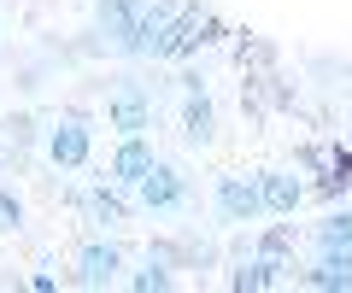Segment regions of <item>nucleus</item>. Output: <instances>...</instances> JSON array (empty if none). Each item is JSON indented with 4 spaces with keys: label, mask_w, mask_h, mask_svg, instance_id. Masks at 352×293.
Segmentation results:
<instances>
[{
    "label": "nucleus",
    "mask_w": 352,
    "mask_h": 293,
    "mask_svg": "<svg viewBox=\"0 0 352 293\" xmlns=\"http://www.w3.org/2000/svg\"><path fill=\"white\" fill-rule=\"evenodd\" d=\"M176 6L182 0H100L94 6V18H100V30L112 36V47L135 53V59H159V41H164V24L176 18Z\"/></svg>",
    "instance_id": "1"
},
{
    "label": "nucleus",
    "mask_w": 352,
    "mask_h": 293,
    "mask_svg": "<svg viewBox=\"0 0 352 293\" xmlns=\"http://www.w3.org/2000/svg\"><path fill=\"white\" fill-rule=\"evenodd\" d=\"M217 30V18L206 6H176V18L164 24V41H159V59H188L194 47H206Z\"/></svg>",
    "instance_id": "2"
},
{
    "label": "nucleus",
    "mask_w": 352,
    "mask_h": 293,
    "mask_svg": "<svg viewBox=\"0 0 352 293\" xmlns=\"http://www.w3.org/2000/svg\"><path fill=\"white\" fill-rule=\"evenodd\" d=\"M88 147H94V135H88V117H76V112H65L59 124H53V135H47V159L59 170H82Z\"/></svg>",
    "instance_id": "3"
},
{
    "label": "nucleus",
    "mask_w": 352,
    "mask_h": 293,
    "mask_svg": "<svg viewBox=\"0 0 352 293\" xmlns=\"http://www.w3.org/2000/svg\"><path fill=\"white\" fill-rule=\"evenodd\" d=\"M135 200L147 205V211H176V205L188 200V182H182V170H176V165H164V159H159V165L135 182Z\"/></svg>",
    "instance_id": "4"
},
{
    "label": "nucleus",
    "mask_w": 352,
    "mask_h": 293,
    "mask_svg": "<svg viewBox=\"0 0 352 293\" xmlns=\"http://www.w3.org/2000/svg\"><path fill=\"white\" fill-rule=\"evenodd\" d=\"M258 211H264L258 182H247V176H217V217H223V223H247V217H258Z\"/></svg>",
    "instance_id": "5"
},
{
    "label": "nucleus",
    "mask_w": 352,
    "mask_h": 293,
    "mask_svg": "<svg viewBox=\"0 0 352 293\" xmlns=\"http://www.w3.org/2000/svg\"><path fill=\"white\" fill-rule=\"evenodd\" d=\"M147 124H153V100L135 82H124V89L112 94V129L118 135H147Z\"/></svg>",
    "instance_id": "6"
},
{
    "label": "nucleus",
    "mask_w": 352,
    "mask_h": 293,
    "mask_svg": "<svg viewBox=\"0 0 352 293\" xmlns=\"http://www.w3.org/2000/svg\"><path fill=\"white\" fill-rule=\"evenodd\" d=\"M258 194H264V211H270V217H294V211H300V200H305V182H294L288 170H264Z\"/></svg>",
    "instance_id": "7"
},
{
    "label": "nucleus",
    "mask_w": 352,
    "mask_h": 293,
    "mask_svg": "<svg viewBox=\"0 0 352 293\" xmlns=\"http://www.w3.org/2000/svg\"><path fill=\"white\" fill-rule=\"evenodd\" d=\"M153 165H159V159H153L147 141H141V135H124V147L112 153V182H118V188H135Z\"/></svg>",
    "instance_id": "8"
},
{
    "label": "nucleus",
    "mask_w": 352,
    "mask_h": 293,
    "mask_svg": "<svg viewBox=\"0 0 352 293\" xmlns=\"http://www.w3.org/2000/svg\"><path fill=\"white\" fill-rule=\"evenodd\" d=\"M305 281L311 288H352V253H340V246H317V264L305 270Z\"/></svg>",
    "instance_id": "9"
},
{
    "label": "nucleus",
    "mask_w": 352,
    "mask_h": 293,
    "mask_svg": "<svg viewBox=\"0 0 352 293\" xmlns=\"http://www.w3.org/2000/svg\"><path fill=\"white\" fill-rule=\"evenodd\" d=\"M118 264H124V253H118L112 241H88L82 253H76V270H82V281H88V288L112 281V276H118Z\"/></svg>",
    "instance_id": "10"
},
{
    "label": "nucleus",
    "mask_w": 352,
    "mask_h": 293,
    "mask_svg": "<svg viewBox=\"0 0 352 293\" xmlns=\"http://www.w3.org/2000/svg\"><path fill=\"white\" fill-rule=\"evenodd\" d=\"M182 135L200 141V147L217 135V112H212V100H206V89H188V100H182Z\"/></svg>",
    "instance_id": "11"
},
{
    "label": "nucleus",
    "mask_w": 352,
    "mask_h": 293,
    "mask_svg": "<svg viewBox=\"0 0 352 293\" xmlns=\"http://www.w3.org/2000/svg\"><path fill=\"white\" fill-rule=\"evenodd\" d=\"M82 211L94 217V223H124V217H129V200H124L118 188H88V194H82Z\"/></svg>",
    "instance_id": "12"
},
{
    "label": "nucleus",
    "mask_w": 352,
    "mask_h": 293,
    "mask_svg": "<svg viewBox=\"0 0 352 293\" xmlns=\"http://www.w3.org/2000/svg\"><path fill=\"white\" fill-rule=\"evenodd\" d=\"M276 281H282V258H270V253H258L252 264L235 270V288L241 293H247V288H276Z\"/></svg>",
    "instance_id": "13"
},
{
    "label": "nucleus",
    "mask_w": 352,
    "mask_h": 293,
    "mask_svg": "<svg viewBox=\"0 0 352 293\" xmlns=\"http://www.w3.org/2000/svg\"><path fill=\"white\" fill-rule=\"evenodd\" d=\"M258 253H270V258H288V253H294V229H288V223H276V229H264Z\"/></svg>",
    "instance_id": "14"
},
{
    "label": "nucleus",
    "mask_w": 352,
    "mask_h": 293,
    "mask_svg": "<svg viewBox=\"0 0 352 293\" xmlns=\"http://www.w3.org/2000/svg\"><path fill=\"white\" fill-rule=\"evenodd\" d=\"M18 223H24V200L12 188H0V229H18Z\"/></svg>",
    "instance_id": "15"
}]
</instances>
